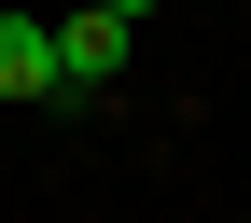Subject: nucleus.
Here are the masks:
<instances>
[{"instance_id": "3", "label": "nucleus", "mask_w": 251, "mask_h": 223, "mask_svg": "<svg viewBox=\"0 0 251 223\" xmlns=\"http://www.w3.org/2000/svg\"><path fill=\"white\" fill-rule=\"evenodd\" d=\"M98 14H126V28H140V14H153V0H98Z\"/></svg>"}, {"instance_id": "2", "label": "nucleus", "mask_w": 251, "mask_h": 223, "mask_svg": "<svg viewBox=\"0 0 251 223\" xmlns=\"http://www.w3.org/2000/svg\"><path fill=\"white\" fill-rule=\"evenodd\" d=\"M0 98H70L56 84V14H0Z\"/></svg>"}, {"instance_id": "1", "label": "nucleus", "mask_w": 251, "mask_h": 223, "mask_svg": "<svg viewBox=\"0 0 251 223\" xmlns=\"http://www.w3.org/2000/svg\"><path fill=\"white\" fill-rule=\"evenodd\" d=\"M56 84H70V98L126 84V14H98V0H84V14H56Z\"/></svg>"}]
</instances>
